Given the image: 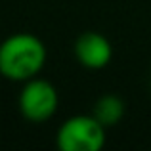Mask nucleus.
<instances>
[{"mask_svg":"<svg viewBox=\"0 0 151 151\" xmlns=\"http://www.w3.org/2000/svg\"><path fill=\"white\" fill-rule=\"evenodd\" d=\"M46 44L31 33H15L0 42V75L12 82H27L44 69Z\"/></svg>","mask_w":151,"mask_h":151,"instance_id":"f257e3e1","label":"nucleus"},{"mask_svg":"<svg viewBox=\"0 0 151 151\" xmlns=\"http://www.w3.org/2000/svg\"><path fill=\"white\" fill-rule=\"evenodd\" d=\"M126 113V103L117 94H103L96 100L92 107V115L105 128H113L122 121Z\"/></svg>","mask_w":151,"mask_h":151,"instance_id":"39448f33","label":"nucleus"},{"mask_svg":"<svg viewBox=\"0 0 151 151\" xmlns=\"http://www.w3.org/2000/svg\"><path fill=\"white\" fill-rule=\"evenodd\" d=\"M107 128L90 115H73L59 124L55 145L59 151H101L107 142Z\"/></svg>","mask_w":151,"mask_h":151,"instance_id":"f03ea898","label":"nucleus"},{"mask_svg":"<svg viewBox=\"0 0 151 151\" xmlns=\"http://www.w3.org/2000/svg\"><path fill=\"white\" fill-rule=\"evenodd\" d=\"M58 107L59 94L50 81L35 77L23 82V88L17 96V109L27 122L42 124L54 117Z\"/></svg>","mask_w":151,"mask_h":151,"instance_id":"7ed1b4c3","label":"nucleus"},{"mask_svg":"<svg viewBox=\"0 0 151 151\" xmlns=\"http://www.w3.org/2000/svg\"><path fill=\"white\" fill-rule=\"evenodd\" d=\"M73 54L84 69L100 71L105 69L113 59V44L105 35L98 31H86L77 37L73 44Z\"/></svg>","mask_w":151,"mask_h":151,"instance_id":"20e7f679","label":"nucleus"}]
</instances>
